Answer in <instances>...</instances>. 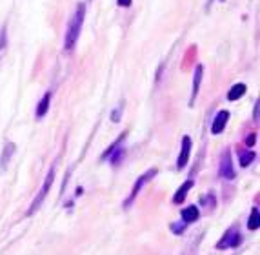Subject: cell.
Segmentation results:
<instances>
[{
    "mask_svg": "<svg viewBox=\"0 0 260 255\" xmlns=\"http://www.w3.org/2000/svg\"><path fill=\"white\" fill-rule=\"evenodd\" d=\"M84 15H86V6L78 4L77 11H75L73 18L70 20V26H68V31H66V40H64V48L68 51L75 48V44L78 40V35H80V30H82L84 24Z\"/></svg>",
    "mask_w": 260,
    "mask_h": 255,
    "instance_id": "6da1fadb",
    "label": "cell"
},
{
    "mask_svg": "<svg viewBox=\"0 0 260 255\" xmlns=\"http://www.w3.org/2000/svg\"><path fill=\"white\" fill-rule=\"evenodd\" d=\"M53 181H55V168L49 169L48 177H46V181H44L42 188H40V193L37 195V199L33 201V204H31V208H29V210H27V215H33V213H35L37 210H39V208H40V204L44 203V199H46V195H48V190H49V188H51Z\"/></svg>",
    "mask_w": 260,
    "mask_h": 255,
    "instance_id": "7a4b0ae2",
    "label": "cell"
},
{
    "mask_svg": "<svg viewBox=\"0 0 260 255\" xmlns=\"http://www.w3.org/2000/svg\"><path fill=\"white\" fill-rule=\"evenodd\" d=\"M240 242H242V235H240V232H237V230H230V232L224 235V239L217 244V248L218 250H224V248H237Z\"/></svg>",
    "mask_w": 260,
    "mask_h": 255,
    "instance_id": "3957f363",
    "label": "cell"
},
{
    "mask_svg": "<svg viewBox=\"0 0 260 255\" xmlns=\"http://www.w3.org/2000/svg\"><path fill=\"white\" fill-rule=\"evenodd\" d=\"M220 177L222 179H235V168H233V160H231V153L225 152L224 157H222V162H220Z\"/></svg>",
    "mask_w": 260,
    "mask_h": 255,
    "instance_id": "277c9868",
    "label": "cell"
},
{
    "mask_svg": "<svg viewBox=\"0 0 260 255\" xmlns=\"http://www.w3.org/2000/svg\"><path fill=\"white\" fill-rule=\"evenodd\" d=\"M189 153H191V138L184 137L182 138V150H180V155H178V160H177V168L178 169L186 168L187 160H189Z\"/></svg>",
    "mask_w": 260,
    "mask_h": 255,
    "instance_id": "5b68a950",
    "label": "cell"
},
{
    "mask_svg": "<svg viewBox=\"0 0 260 255\" xmlns=\"http://www.w3.org/2000/svg\"><path fill=\"white\" fill-rule=\"evenodd\" d=\"M156 173V169H151V172H146L142 175V177H139V181L135 182V186H133V190H131V195L127 197V201H126V206H129L131 203H133V199L139 195V191H140V188L144 186V182L148 181V179H153V175Z\"/></svg>",
    "mask_w": 260,
    "mask_h": 255,
    "instance_id": "8992f818",
    "label": "cell"
},
{
    "mask_svg": "<svg viewBox=\"0 0 260 255\" xmlns=\"http://www.w3.org/2000/svg\"><path fill=\"white\" fill-rule=\"evenodd\" d=\"M228 119H230V111H218L217 113V117H215V121H213V124H211V131L215 135H218V133H222L224 131V128H225V124H228Z\"/></svg>",
    "mask_w": 260,
    "mask_h": 255,
    "instance_id": "52a82bcc",
    "label": "cell"
},
{
    "mask_svg": "<svg viewBox=\"0 0 260 255\" xmlns=\"http://www.w3.org/2000/svg\"><path fill=\"white\" fill-rule=\"evenodd\" d=\"M193 188V181H186L182 184V186L178 188L177 190V193L173 195V203L175 204H180V203H184V199H186V195H187V191Z\"/></svg>",
    "mask_w": 260,
    "mask_h": 255,
    "instance_id": "ba28073f",
    "label": "cell"
},
{
    "mask_svg": "<svg viewBox=\"0 0 260 255\" xmlns=\"http://www.w3.org/2000/svg\"><path fill=\"white\" fill-rule=\"evenodd\" d=\"M199 208L197 206H187V208H184L182 210V219H184V222L186 224H189V222H195V221H199Z\"/></svg>",
    "mask_w": 260,
    "mask_h": 255,
    "instance_id": "9c48e42d",
    "label": "cell"
},
{
    "mask_svg": "<svg viewBox=\"0 0 260 255\" xmlns=\"http://www.w3.org/2000/svg\"><path fill=\"white\" fill-rule=\"evenodd\" d=\"M202 71H204V68H202V66H197V69H195V78H193V93H191V104L195 102L197 95H199L200 80H202Z\"/></svg>",
    "mask_w": 260,
    "mask_h": 255,
    "instance_id": "30bf717a",
    "label": "cell"
},
{
    "mask_svg": "<svg viewBox=\"0 0 260 255\" xmlns=\"http://www.w3.org/2000/svg\"><path fill=\"white\" fill-rule=\"evenodd\" d=\"M49 102H51V93H46V95L42 97V100L39 102V108H37V117L42 119L46 113H48L49 109Z\"/></svg>",
    "mask_w": 260,
    "mask_h": 255,
    "instance_id": "8fae6325",
    "label": "cell"
},
{
    "mask_svg": "<svg viewBox=\"0 0 260 255\" xmlns=\"http://www.w3.org/2000/svg\"><path fill=\"white\" fill-rule=\"evenodd\" d=\"M244 93H246V84H235L230 90V93H228V99L239 100L240 97H244Z\"/></svg>",
    "mask_w": 260,
    "mask_h": 255,
    "instance_id": "7c38bea8",
    "label": "cell"
},
{
    "mask_svg": "<svg viewBox=\"0 0 260 255\" xmlns=\"http://www.w3.org/2000/svg\"><path fill=\"white\" fill-rule=\"evenodd\" d=\"M247 228L249 230H258V208H253L249 221H247Z\"/></svg>",
    "mask_w": 260,
    "mask_h": 255,
    "instance_id": "4fadbf2b",
    "label": "cell"
},
{
    "mask_svg": "<svg viewBox=\"0 0 260 255\" xmlns=\"http://www.w3.org/2000/svg\"><path fill=\"white\" fill-rule=\"evenodd\" d=\"M253 160H255V153H253V152L242 153V157H240V166H242V168H247V166L251 164Z\"/></svg>",
    "mask_w": 260,
    "mask_h": 255,
    "instance_id": "5bb4252c",
    "label": "cell"
},
{
    "mask_svg": "<svg viewBox=\"0 0 260 255\" xmlns=\"http://www.w3.org/2000/svg\"><path fill=\"white\" fill-rule=\"evenodd\" d=\"M122 157H124V152H122V150H118V152H117V155L113 157V164L117 166L118 162H120V159H122Z\"/></svg>",
    "mask_w": 260,
    "mask_h": 255,
    "instance_id": "9a60e30c",
    "label": "cell"
},
{
    "mask_svg": "<svg viewBox=\"0 0 260 255\" xmlns=\"http://www.w3.org/2000/svg\"><path fill=\"white\" fill-rule=\"evenodd\" d=\"M6 40H8V37H6V31H2V35H0V49L6 48Z\"/></svg>",
    "mask_w": 260,
    "mask_h": 255,
    "instance_id": "2e32d148",
    "label": "cell"
},
{
    "mask_svg": "<svg viewBox=\"0 0 260 255\" xmlns=\"http://www.w3.org/2000/svg\"><path fill=\"white\" fill-rule=\"evenodd\" d=\"M117 2H118V6H122V8H129L133 0H117Z\"/></svg>",
    "mask_w": 260,
    "mask_h": 255,
    "instance_id": "e0dca14e",
    "label": "cell"
},
{
    "mask_svg": "<svg viewBox=\"0 0 260 255\" xmlns=\"http://www.w3.org/2000/svg\"><path fill=\"white\" fill-rule=\"evenodd\" d=\"M255 135H249V137H247V140H246V144L247 146H253V144H255Z\"/></svg>",
    "mask_w": 260,
    "mask_h": 255,
    "instance_id": "ac0fdd59",
    "label": "cell"
}]
</instances>
